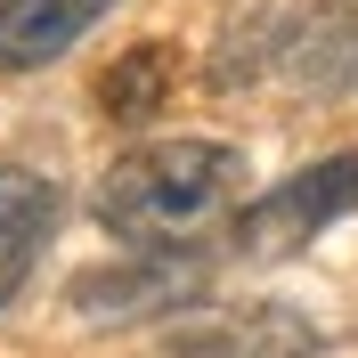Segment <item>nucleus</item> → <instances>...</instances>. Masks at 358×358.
<instances>
[{"instance_id": "3", "label": "nucleus", "mask_w": 358, "mask_h": 358, "mask_svg": "<svg viewBox=\"0 0 358 358\" xmlns=\"http://www.w3.org/2000/svg\"><path fill=\"white\" fill-rule=\"evenodd\" d=\"M317 326L285 301H245V310H196V317H163V350L179 358H310Z\"/></svg>"}, {"instance_id": "7", "label": "nucleus", "mask_w": 358, "mask_h": 358, "mask_svg": "<svg viewBox=\"0 0 358 358\" xmlns=\"http://www.w3.org/2000/svg\"><path fill=\"white\" fill-rule=\"evenodd\" d=\"M114 0H0V73H33L66 57Z\"/></svg>"}, {"instance_id": "8", "label": "nucleus", "mask_w": 358, "mask_h": 358, "mask_svg": "<svg viewBox=\"0 0 358 358\" xmlns=\"http://www.w3.org/2000/svg\"><path fill=\"white\" fill-rule=\"evenodd\" d=\"M171 82H179V49L138 41L122 66H106V82H98V106H106L114 122H147V114L171 98Z\"/></svg>"}, {"instance_id": "1", "label": "nucleus", "mask_w": 358, "mask_h": 358, "mask_svg": "<svg viewBox=\"0 0 358 358\" xmlns=\"http://www.w3.org/2000/svg\"><path fill=\"white\" fill-rule=\"evenodd\" d=\"M245 179H252L245 155L220 138H155V147H131L122 163H106L90 212L122 245H196L203 228L236 212Z\"/></svg>"}, {"instance_id": "2", "label": "nucleus", "mask_w": 358, "mask_h": 358, "mask_svg": "<svg viewBox=\"0 0 358 358\" xmlns=\"http://www.w3.org/2000/svg\"><path fill=\"white\" fill-rule=\"evenodd\" d=\"M358 212V147L350 155H326L310 171H293L285 187H268V196L245 203V220H236V252L245 261H285L317 236V228H334Z\"/></svg>"}, {"instance_id": "4", "label": "nucleus", "mask_w": 358, "mask_h": 358, "mask_svg": "<svg viewBox=\"0 0 358 358\" xmlns=\"http://www.w3.org/2000/svg\"><path fill=\"white\" fill-rule=\"evenodd\" d=\"M261 57L285 66L301 90H334L358 66V0H293L277 24H261Z\"/></svg>"}, {"instance_id": "5", "label": "nucleus", "mask_w": 358, "mask_h": 358, "mask_svg": "<svg viewBox=\"0 0 358 358\" xmlns=\"http://www.w3.org/2000/svg\"><path fill=\"white\" fill-rule=\"evenodd\" d=\"M203 285V261H114V268H90V277H73L66 301L82 317H171L179 293H196Z\"/></svg>"}, {"instance_id": "6", "label": "nucleus", "mask_w": 358, "mask_h": 358, "mask_svg": "<svg viewBox=\"0 0 358 358\" xmlns=\"http://www.w3.org/2000/svg\"><path fill=\"white\" fill-rule=\"evenodd\" d=\"M49 228H57V187L41 171H24V163H0V310L24 293Z\"/></svg>"}]
</instances>
